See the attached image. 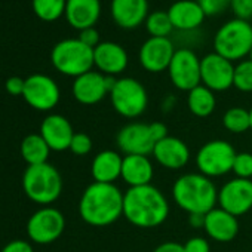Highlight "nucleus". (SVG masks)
<instances>
[{"mask_svg": "<svg viewBox=\"0 0 252 252\" xmlns=\"http://www.w3.org/2000/svg\"><path fill=\"white\" fill-rule=\"evenodd\" d=\"M23 187L29 199L40 205L55 202L63 191V178L51 163L29 166L23 177Z\"/></svg>", "mask_w": 252, "mask_h": 252, "instance_id": "5", "label": "nucleus"}, {"mask_svg": "<svg viewBox=\"0 0 252 252\" xmlns=\"http://www.w3.org/2000/svg\"><path fill=\"white\" fill-rule=\"evenodd\" d=\"M172 199L189 215H205L218 203V190L214 181L200 172L184 174L172 186Z\"/></svg>", "mask_w": 252, "mask_h": 252, "instance_id": "3", "label": "nucleus"}, {"mask_svg": "<svg viewBox=\"0 0 252 252\" xmlns=\"http://www.w3.org/2000/svg\"><path fill=\"white\" fill-rule=\"evenodd\" d=\"M203 228L212 240L227 243L236 239L239 233V220L222 208L215 206L208 214H205Z\"/></svg>", "mask_w": 252, "mask_h": 252, "instance_id": "20", "label": "nucleus"}, {"mask_svg": "<svg viewBox=\"0 0 252 252\" xmlns=\"http://www.w3.org/2000/svg\"><path fill=\"white\" fill-rule=\"evenodd\" d=\"M152 155L155 156L156 162L160 166L171 169V171H178L184 168L190 160L189 146L183 140L177 137H171V135L159 141L155 146Z\"/></svg>", "mask_w": 252, "mask_h": 252, "instance_id": "21", "label": "nucleus"}, {"mask_svg": "<svg viewBox=\"0 0 252 252\" xmlns=\"http://www.w3.org/2000/svg\"><path fill=\"white\" fill-rule=\"evenodd\" d=\"M231 172L236 175V178L251 180L252 178V153H248V152L237 153L234 158Z\"/></svg>", "mask_w": 252, "mask_h": 252, "instance_id": "32", "label": "nucleus"}, {"mask_svg": "<svg viewBox=\"0 0 252 252\" xmlns=\"http://www.w3.org/2000/svg\"><path fill=\"white\" fill-rule=\"evenodd\" d=\"M206 17L221 15L230 8L231 0H196Z\"/></svg>", "mask_w": 252, "mask_h": 252, "instance_id": "34", "label": "nucleus"}, {"mask_svg": "<svg viewBox=\"0 0 252 252\" xmlns=\"http://www.w3.org/2000/svg\"><path fill=\"white\" fill-rule=\"evenodd\" d=\"M217 105L215 92L203 85L196 86L187 92V107L190 113L196 117H208L214 113Z\"/></svg>", "mask_w": 252, "mask_h": 252, "instance_id": "26", "label": "nucleus"}, {"mask_svg": "<svg viewBox=\"0 0 252 252\" xmlns=\"http://www.w3.org/2000/svg\"><path fill=\"white\" fill-rule=\"evenodd\" d=\"M218 205L234 217L252 209V180L233 178L218 190Z\"/></svg>", "mask_w": 252, "mask_h": 252, "instance_id": "15", "label": "nucleus"}, {"mask_svg": "<svg viewBox=\"0 0 252 252\" xmlns=\"http://www.w3.org/2000/svg\"><path fill=\"white\" fill-rule=\"evenodd\" d=\"M128 63V52L116 42H101L94 49V67L105 76H117L123 73Z\"/></svg>", "mask_w": 252, "mask_h": 252, "instance_id": "18", "label": "nucleus"}, {"mask_svg": "<svg viewBox=\"0 0 252 252\" xmlns=\"http://www.w3.org/2000/svg\"><path fill=\"white\" fill-rule=\"evenodd\" d=\"M80 42H83L86 46L95 49L101 42H99V33L96 32L95 27H91V29H85L79 33V37H77Z\"/></svg>", "mask_w": 252, "mask_h": 252, "instance_id": "37", "label": "nucleus"}, {"mask_svg": "<svg viewBox=\"0 0 252 252\" xmlns=\"http://www.w3.org/2000/svg\"><path fill=\"white\" fill-rule=\"evenodd\" d=\"M175 51L169 37H149L140 48L138 60L146 71L162 73L169 68Z\"/></svg>", "mask_w": 252, "mask_h": 252, "instance_id": "16", "label": "nucleus"}, {"mask_svg": "<svg viewBox=\"0 0 252 252\" xmlns=\"http://www.w3.org/2000/svg\"><path fill=\"white\" fill-rule=\"evenodd\" d=\"M168 74L177 89L190 92L196 86L202 85L200 58L191 49L180 48L174 54V58L168 68Z\"/></svg>", "mask_w": 252, "mask_h": 252, "instance_id": "9", "label": "nucleus"}, {"mask_svg": "<svg viewBox=\"0 0 252 252\" xmlns=\"http://www.w3.org/2000/svg\"><path fill=\"white\" fill-rule=\"evenodd\" d=\"M116 144L125 156H128V155L149 156L153 153L156 141L152 137L149 123L132 122V123L125 125L117 132Z\"/></svg>", "mask_w": 252, "mask_h": 252, "instance_id": "14", "label": "nucleus"}, {"mask_svg": "<svg viewBox=\"0 0 252 252\" xmlns=\"http://www.w3.org/2000/svg\"><path fill=\"white\" fill-rule=\"evenodd\" d=\"M29 105L39 111H49L60 102V88L57 82L46 74H32L26 79L23 92Z\"/></svg>", "mask_w": 252, "mask_h": 252, "instance_id": "13", "label": "nucleus"}, {"mask_svg": "<svg viewBox=\"0 0 252 252\" xmlns=\"http://www.w3.org/2000/svg\"><path fill=\"white\" fill-rule=\"evenodd\" d=\"M51 61L60 73L76 79L92 70L94 49L79 39H64L54 46Z\"/></svg>", "mask_w": 252, "mask_h": 252, "instance_id": "6", "label": "nucleus"}, {"mask_svg": "<svg viewBox=\"0 0 252 252\" xmlns=\"http://www.w3.org/2000/svg\"><path fill=\"white\" fill-rule=\"evenodd\" d=\"M123 217L138 228H155L169 217L166 196L155 186L129 187L123 193Z\"/></svg>", "mask_w": 252, "mask_h": 252, "instance_id": "1", "label": "nucleus"}, {"mask_svg": "<svg viewBox=\"0 0 252 252\" xmlns=\"http://www.w3.org/2000/svg\"><path fill=\"white\" fill-rule=\"evenodd\" d=\"M146 29L150 37H169L174 30L168 12L165 11H156L149 14L146 20Z\"/></svg>", "mask_w": 252, "mask_h": 252, "instance_id": "30", "label": "nucleus"}, {"mask_svg": "<svg viewBox=\"0 0 252 252\" xmlns=\"http://www.w3.org/2000/svg\"><path fill=\"white\" fill-rule=\"evenodd\" d=\"M234 65L217 52L206 54L200 60L202 85L212 92H224L233 86Z\"/></svg>", "mask_w": 252, "mask_h": 252, "instance_id": "12", "label": "nucleus"}, {"mask_svg": "<svg viewBox=\"0 0 252 252\" xmlns=\"http://www.w3.org/2000/svg\"><path fill=\"white\" fill-rule=\"evenodd\" d=\"M65 228L64 215L51 206H45L34 212L27 222L29 237L39 245H48L60 239Z\"/></svg>", "mask_w": 252, "mask_h": 252, "instance_id": "10", "label": "nucleus"}, {"mask_svg": "<svg viewBox=\"0 0 252 252\" xmlns=\"http://www.w3.org/2000/svg\"><path fill=\"white\" fill-rule=\"evenodd\" d=\"M64 15L79 32L95 27L101 15V0H67Z\"/></svg>", "mask_w": 252, "mask_h": 252, "instance_id": "23", "label": "nucleus"}, {"mask_svg": "<svg viewBox=\"0 0 252 252\" xmlns=\"http://www.w3.org/2000/svg\"><path fill=\"white\" fill-rule=\"evenodd\" d=\"M249 117H251V129H252V108L249 110Z\"/></svg>", "mask_w": 252, "mask_h": 252, "instance_id": "43", "label": "nucleus"}, {"mask_svg": "<svg viewBox=\"0 0 252 252\" xmlns=\"http://www.w3.org/2000/svg\"><path fill=\"white\" fill-rule=\"evenodd\" d=\"M230 9L234 18L249 21L252 18V0H231Z\"/></svg>", "mask_w": 252, "mask_h": 252, "instance_id": "35", "label": "nucleus"}, {"mask_svg": "<svg viewBox=\"0 0 252 252\" xmlns=\"http://www.w3.org/2000/svg\"><path fill=\"white\" fill-rule=\"evenodd\" d=\"M92 150V140L88 134L85 132H77L74 134L71 144H70V152L76 156H86Z\"/></svg>", "mask_w": 252, "mask_h": 252, "instance_id": "33", "label": "nucleus"}, {"mask_svg": "<svg viewBox=\"0 0 252 252\" xmlns=\"http://www.w3.org/2000/svg\"><path fill=\"white\" fill-rule=\"evenodd\" d=\"M233 86L240 92H252V60L239 61L234 65Z\"/></svg>", "mask_w": 252, "mask_h": 252, "instance_id": "31", "label": "nucleus"}, {"mask_svg": "<svg viewBox=\"0 0 252 252\" xmlns=\"http://www.w3.org/2000/svg\"><path fill=\"white\" fill-rule=\"evenodd\" d=\"M67 0H32V6L37 18L46 23L57 21L65 12Z\"/></svg>", "mask_w": 252, "mask_h": 252, "instance_id": "29", "label": "nucleus"}, {"mask_svg": "<svg viewBox=\"0 0 252 252\" xmlns=\"http://www.w3.org/2000/svg\"><path fill=\"white\" fill-rule=\"evenodd\" d=\"M184 249H186V252H211L209 242L206 239H203L202 236L190 237L184 243Z\"/></svg>", "mask_w": 252, "mask_h": 252, "instance_id": "36", "label": "nucleus"}, {"mask_svg": "<svg viewBox=\"0 0 252 252\" xmlns=\"http://www.w3.org/2000/svg\"><path fill=\"white\" fill-rule=\"evenodd\" d=\"M82 220L94 227H107L123 217V193L116 184L92 183L79 202Z\"/></svg>", "mask_w": 252, "mask_h": 252, "instance_id": "2", "label": "nucleus"}, {"mask_svg": "<svg viewBox=\"0 0 252 252\" xmlns=\"http://www.w3.org/2000/svg\"><path fill=\"white\" fill-rule=\"evenodd\" d=\"M122 163L123 156L116 150H102L99 152L91 165V174L95 183L114 184L116 180L122 177Z\"/></svg>", "mask_w": 252, "mask_h": 252, "instance_id": "25", "label": "nucleus"}, {"mask_svg": "<svg viewBox=\"0 0 252 252\" xmlns=\"http://www.w3.org/2000/svg\"><path fill=\"white\" fill-rule=\"evenodd\" d=\"M214 52L228 61H243L252 52V24L243 20H228L214 36Z\"/></svg>", "mask_w": 252, "mask_h": 252, "instance_id": "4", "label": "nucleus"}, {"mask_svg": "<svg viewBox=\"0 0 252 252\" xmlns=\"http://www.w3.org/2000/svg\"><path fill=\"white\" fill-rule=\"evenodd\" d=\"M168 17L172 27L180 32H194L197 30L206 15L196 0H177L168 8Z\"/></svg>", "mask_w": 252, "mask_h": 252, "instance_id": "22", "label": "nucleus"}, {"mask_svg": "<svg viewBox=\"0 0 252 252\" xmlns=\"http://www.w3.org/2000/svg\"><path fill=\"white\" fill-rule=\"evenodd\" d=\"M116 80L114 76H105L99 71L91 70L74 79L71 88L73 96L83 105L98 104L111 92Z\"/></svg>", "mask_w": 252, "mask_h": 252, "instance_id": "11", "label": "nucleus"}, {"mask_svg": "<svg viewBox=\"0 0 252 252\" xmlns=\"http://www.w3.org/2000/svg\"><path fill=\"white\" fill-rule=\"evenodd\" d=\"M224 128L231 134H243L251 129L249 110L243 107H231L222 116Z\"/></svg>", "mask_w": 252, "mask_h": 252, "instance_id": "28", "label": "nucleus"}, {"mask_svg": "<svg viewBox=\"0 0 252 252\" xmlns=\"http://www.w3.org/2000/svg\"><path fill=\"white\" fill-rule=\"evenodd\" d=\"M0 252H34V251L27 240H12Z\"/></svg>", "mask_w": 252, "mask_h": 252, "instance_id": "39", "label": "nucleus"}, {"mask_svg": "<svg viewBox=\"0 0 252 252\" xmlns=\"http://www.w3.org/2000/svg\"><path fill=\"white\" fill-rule=\"evenodd\" d=\"M24 86H26V79H21L18 76H12L6 80L5 88L11 95H23L24 92Z\"/></svg>", "mask_w": 252, "mask_h": 252, "instance_id": "38", "label": "nucleus"}, {"mask_svg": "<svg viewBox=\"0 0 252 252\" xmlns=\"http://www.w3.org/2000/svg\"><path fill=\"white\" fill-rule=\"evenodd\" d=\"M108 95L114 111L126 119L140 117L149 105V95L144 85L132 77L117 79Z\"/></svg>", "mask_w": 252, "mask_h": 252, "instance_id": "7", "label": "nucleus"}, {"mask_svg": "<svg viewBox=\"0 0 252 252\" xmlns=\"http://www.w3.org/2000/svg\"><path fill=\"white\" fill-rule=\"evenodd\" d=\"M153 252H186V249H184V245L178 242H165L156 246Z\"/></svg>", "mask_w": 252, "mask_h": 252, "instance_id": "41", "label": "nucleus"}, {"mask_svg": "<svg viewBox=\"0 0 252 252\" xmlns=\"http://www.w3.org/2000/svg\"><path fill=\"white\" fill-rule=\"evenodd\" d=\"M249 58H251V60H252V52H251V55H249Z\"/></svg>", "mask_w": 252, "mask_h": 252, "instance_id": "44", "label": "nucleus"}, {"mask_svg": "<svg viewBox=\"0 0 252 252\" xmlns=\"http://www.w3.org/2000/svg\"><path fill=\"white\" fill-rule=\"evenodd\" d=\"M149 125H150L152 137H153V140L156 141V144L169 135V134H168V126H166L165 123H162V122H153V123H149Z\"/></svg>", "mask_w": 252, "mask_h": 252, "instance_id": "40", "label": "nucleus"}, {"mask_svg": "<svg viewBox=\"0 0 252 252\" xmlns=\"http://www.w3.org/2000/svg\"><path fill=\"white\" fill-rule=\"evenodd\" d=\"M155 168L149 156L128 155L123 156L122 163V180L129 187H141L152 184Z\"/></svg>", "mask_w": 252, "mask_h": 252, "instance_id": "24", "label": "nucleus"}, {"mask_svg": "<svg viewBox=\"0 0 252 252\" xmlns=\"http://www.w3.org/2000/svg\"><path fill=\"white\" fill-rule=\"evenodd\" d=\"M49 153L51 149L40 134L27 135L21 143V156L29 163V166L46 163Z\"/></svg>", "mask_w": 252, "mask_h": 252, "instance_id": "27", "label": "nucleus"}, {"mask_svg": "<svg viewBox=\"0 0 252 252\" xmlns=\"http://www.w3.org/2000/svg\"><path fill=\"white\" fill-rule=\"evenodd\" d=\"M40 135L51 150L64 152L70 150L74 131L71 123L61 114H49L40 125Z\"/></svg>", "mask_w": 252, "mask_h": 252, "instance_id": "19", "label": "nucleus"}, {"mask_svg": "<svg viewBox=\"0 0 252 252\" xmlns=\"http://www.w3.org/2000/svg\"><path fill=\"white\" fill-rule=\"evenodd\" d=\"M237 152L224 140H212L203 144L196 155L197 171L208 177L217 178L233 171V163Z\"/></svg>", "mask_w": 252, "mask_h": 252, "instance_id": "8", "label": "nucleus"}, {"mask_svg": "<svg viewBox=\"0 0 252 252\" xmlns=\"http://www.w3.org/2000/svg\"><path fill=\"white\" fill-rule=\"evenodd\" d=\"M110 14L116 26L123 30H135L149 17L147 0H111Z\"/></svg>", "mask_w": 252, "mask_h": 252, "instance_id": "17", "label": "nucleus"}, {"mask_svg": "<svg viewBox=\"0 0 252 252\" xmlns=\"http://www.w3.org/2000/svg\"><path fill=\"white\" fill-rule=\"evenodd\" d=\"M189 222L194 228H203L205 224V215L203 214H190L189 215Z\"/></svg>", "mask_w": 252, "mask_h": 252, "instance_id": "42", "label": "nucleus"}]
</instances>
